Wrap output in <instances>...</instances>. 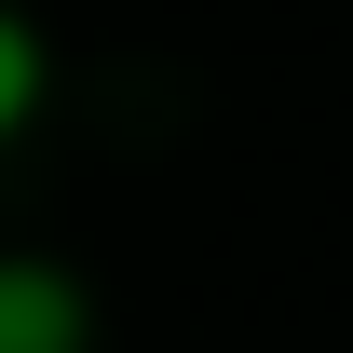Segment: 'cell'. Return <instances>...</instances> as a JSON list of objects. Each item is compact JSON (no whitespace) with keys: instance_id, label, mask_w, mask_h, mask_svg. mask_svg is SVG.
<instances>
[{"instance_id":"1","label":"cell","mask_w":353,"mask_h":353,"mask_svg":"<svg viewBox=\"0 0 353 353\" xmlns=\"http://www.w3.org/2000/svg\"><path fill=\"white\" fill-rule=\"evenodd\" d=\"M0 353H95V299L54 259H0Z\"/></svg>"},{"instance_id":"2","label":"cell","mask_w":353,"mask_h":353,"mask_svg":"<svg viewBox=\"0 0 353 353\" xmlns=\"http://www.w3.org/2000/svg\"><path fill=\"white\" fill-rule=\"evenodd\" d=\"M41 82H54L41 28H28V14H0V136H28V109H41Z\"/></svg>"}]
</instances>
